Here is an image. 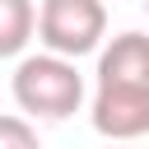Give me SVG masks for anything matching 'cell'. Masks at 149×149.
<instances>
[{
    "mask_svg": "<svg viewBox=\"0 0 149 149\" xmlns=\"http://www.w3.org/2000/svg\"><path fill=\"white\" fill-rule=\"evenodd\" d=\"M9 93L19 102L23 116H37V121H65L84 107V74L74 70V61L65 56H51V51H37V56H23L9 74Z\"/></svg>",
    "mask_w": 149,
    "mask_h": 149,
    "instance_id": "6da1fadb",
    "label": "cell"
},
{
    "mask_svg": "<svg viewBox=\"0 0 149 149\" xmlns=\"http://www.w3.org/2000/svg\"><path fill=\"white\" fill-rule=\"evenodd\" d=\"M107 37V5L102 0H42L37 5V42L51 56L79 61L102 51Z\"/></svg>",
    "mask_w": 149,
    "mask_h": 149,
    "instance_id": "7a4b0ae2",
    "label": "cell"
},
{
    "mask_svg": "<svg viewBox=\"0 0 149 149\" xmlns=\"http://www.w3.org/2000/svg\"><path fill=\"white\" fill-rule=\"evenodd\" d=\"M88 121L102 140L112 144H130L149 135V93L144 88H116V84H98L93 102H88Z\"/></svg>",
    "mask_w": 149,
    "mask_h": 149,
    "instance_id": "3957f363",
    "label": "cell"
},
{
    "mask_svg": "<svg viewBox=\"0 0 149 149\" xmlns=\"http://www.w3.org/2000/svg\"><path fill=\"white\" fill-rule=\"evenodd\" d=\"M98 84H116V88H144L149 93V33H116L107 37V47L98 51Z\"/></svg>",
    "mask_w": 149,
    "mask_h": 149,
    "instance_id": "277c9868",
    "label": "cell"
},
{
    "mask_svg": "<svg viewBox=\"0 0 149 149\" xmlns=\"http://www.w3.org/2000/svg\"><path fill=\"white\" fill-rule=\"evenodd\" d=\"M33 33H37V5L33 0H0V61L23 56Z\"/></svg>",
    "mask_w": 149,
    "mask_h": 149,
    "instance_id": "5b68a950",
    "label": "cell"
},
{
    "mask_svg": "<svg viewBox=\"0 0 149 149\" xmlns=\"http://www.w3.org/2000/svg\"><path fill=\"white\" fill-rule=\"evenodd\" d=\"M0 149H42L28 116H0Z\"/></svg>",
    "mask_w": 149,
    "mask_h": 149,
    "instance_id": "8992f818",
    "label": "cell"
},
{
    "mask_svg": "<svg viewBox=\"0 0 149 149\" xmlns=\"http://www.w3.org/2000/svg\"><path fill=\"white\" fill-rule=\"evenodd\" d=\"M112 149H130V144H112Z\"/></svg>",
    "mask_w": 149,
    "mask_h": 149,
    "instance_id": "52a82bcc",
    "label": "cell"
},
{
    "mask_svg": "<svg viewBox=\"0 0 149 149\" xmlns=\"http://www.w3.org/2000/svg\"><path fill=\"white\" fill-rule=\"evenodd\" d=\"M144 9H149V0H144Z\"/></svg>",
    "mask_w": 149,
    "mask_h": 149,
    "instance_id": "ba28073f",
    "label": "cell"
},
{
    "mask_svg": "<svg viewBox=\"0 0 149 149\" xmlns=\"http://www.w3.org/2000/svg\"><path fill=\"white\" fill-rule=\"evenodd\" d=\"M102 5H107V0H102Z\"/></svg>",
    "mask_w": 149,
    "mask_h": 149,
    "instance_id": "9c48e42d",
    "label": "cell"
}]
</instances>
